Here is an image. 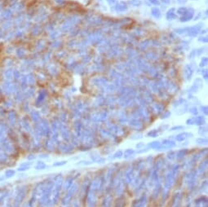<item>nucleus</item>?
Returning a JSON list of instances; mask_svg holds the SVG:
<instances>
[{"label": "nucleus", "mask_w": 208, "mask_h": 207, "mask_svg": "<svg viewBox=\"0 0 208 207\" xmlns=\"http://www.w3.org/2000/svg\"><path fill=\"white\" fill-rule=\"evenodd\" d=\"M1 192H2V191H1V190H0V194H1Z\"/></svg>", "instance_id": "nucleus-13"}, {"label": "nucleus", "mask_w": 208, "mask_h": 207, "mask_svg": "<svg viewBox=\"0 0 208 207\" xmlns=\"http://www.w3.org/2000/svg\"><path fill=\"white\" fill-rule=\"evenodd\" d=\"M196 142H198V143H201V144H202V143H207V140H203V139H198V140H196Z\"/></svg>", "instance_id": "nucleus-10"}, {"label": "nucleus", "mask_w": 208, "mask_h": 207, "mask_svg": "<svg viewBox=\"0 0 208 207\" xmlns=\"http://www.w3.org/2000/svg\"><path fill=\"white\" fill-rule=\"evenodd\" d=\"M48 167V166L45 164L43 162H37V165L35 166V169L36 170H44V169H46Z\"/></svg>", "instance_id": "nucleus-3"}, {"label": "nucleus", "mask_w": 208, "mask_h": 207, "mask_svg": "<svg viewBox=\"0 0 208 207\" xmlns=\"http://www.w3.org/2000/svg\"><path fill=\"white\" fill-rule=\"evenodd\" d=\"M67 163V162L66 161H63V162H55L54 164H53V166H64V165H65Z\"/></svg>", "instance_id": "nucleus-7"}, {"label": "nucleus", "mask_w": 208, "mask_h": 207, "mask_svg": "<svg viewBox=\"0 0 208 207\" xmlns=\"http://www.w3.org/2000/svg\"><path fill=\"white\" fill-rule=\"evenodd\" d=\"M121 156H122V152H121V151H119V152H118L117 153H115L114 157H121Z\"/></svg>", "instance_id": "nucleus-11"}, {"label": "nucleus", "mask_w": 208, "mask_h": 207, "mask_svg": "<svg viewBox=\"0 0 208 207\" xmlns=\"http://www.w3.org/2000/svg\"><path fill=\"white\" fill-rule=\"evenodd\" d=\"M65 182H67V184H66V183L64 184V189H65V190H66V189H68V188H69V187L70 186L71 180H70V178H68L67 180H66V181H65Z\"/></svg>", "instance_id": "nucleus-9"}, {"label": "nucleus", "mask_w": 208, "mask_h": 207, "mask_svg": "<svg viewBox=\"0 0 208 207\" xmlns=\"http://www.w3.org/2000/svg\"><path fill=\"white\" fill-rule=\"evenodd\" d=\"M29 169V166H20L19 168H18V170H19V171H21V172H23V171L28 170Z\"/></svg>", "instance_id": "nucleus-8"}, {"label": "nucleus", "mask_w": 208, "mask_h": 207, "mask_svg": "<svg viewBox=\"0 0 208 207\" xmlns=\"http://www.w3.org/2000/svg\"><path fill=\"white\" fill-rule=\"evenodd\" d=\"M185 138H186V134L185 133V134L179 135L176 137V140H179V141H183L184 140H185Z\"/></svg>", "instance_id": "nucleus-6"}, {"label": "nucleus", "mask_w": 208, "mask_h": 207, "mask_svg": "<svg viewBox=\"0 0 208 207\" xmlns=\"http://www.w3.org/2000/svg\"><path fill=\"white\" fill-rule=\"evenodd\" d=\"M7 154L4 150L2 148V147L0 146V163H6L7 162Z\"/></svg>", "instance_id": "nucleus-1"}, {"label": "nucleus", "mask_w": 208, "mask_h": 207, "mask_svg": "<svg viewBox=\"0 0 208 207\" xmlns=\"http://www.w3.org/2000/svg\"><path fill=\"white\" fill-rule=\"evenodd\" d=\"M15 175H16V171L12 169L7 170L6 171H5V177H6L7 178H12V177H13Z\"/></svg>", "instance_id": "nucleus-2"}, {"label": "nucleus", "mask_w": 208, "mask_h": 207, "mask_svg": "<svg viewBox=\"0 0 208 207\" xmlns=\"http://www.w3.org/2000/svg\"><path fill=\"white\" fill-rule=\"evenodd\" d=\"M134 153V150L132 149H127L124 153V157H128L131 156L132 154Z\"/></svg>", "instance_id": "nucleus-4"}, {"label": "nucleus", "mask_w": 208, "mask_h": 207, "mask_svg": "<svg viewBox=\"0 0 208 207\" xmlns=\"http://www.w3.org/2000/svg\"><path fill=\"white\" fill-rule=\"evenodd\" d=\"M178 129H182V127H175L171 128V131H176Z\"/></svg>", "instance_id": "nucleus-12"}, {"label": "nucleus", "mask_w": 208, "mask_h": 207, "mask_svg": "<svg viewBox=\"0 0 208 207\" xmlns=\"http://www.w3.org/2000/svg\"><path fill=\"white\" fill-rule=\"evenodd\" d=\"M149 146L151 148H157L158 147L161 146V143L159 142H153V143L149 144Z\"/></svg>", "instance_id": "nucleus-5"}]
</instances>
